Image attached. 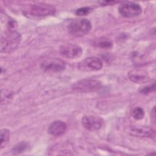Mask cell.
<instances>
[{"label": "cell", "instance_id": "14", "mask_svg": "<svg viewBox=\"0 0 156 156\" xmlns=\"http://www.w3.org/2000/svg\"><path fill=\"white\" fill-rule=\"evenodd\" d=\"M10 138V132L7 129H2L1 130V144L0 149H2L7 144Z\"/></svg>", "mask_w": 156, "mask_h": 156}, {"label": "cell", "instance_id": "19", "mask_svg": "<svg viewBox=\"0 0 156 156\" xmlns=\"http://www.w3.org/2000/svg\"><path fill=\"white\" fill-rule=\"evenodd\" d=\"M155 83L154 82L152 84H149V85H147L145 87L141 88L139 91L141 93L146 94H149V93H151L152 91H154L155 90Z\"/></svg>", "mask_w": 156, "mask_h": 156}, {"label": "cell", "instance_id": "16", "mask_svg": "<svg viewBox=\"0 0 156 156\" xmlns=\"http://www.w3.org/2000/svg\"><path fill=\"white\" fill-rule=\"evenodd\" d=\"M132 116L136 120L142 119L144 116V111L141 107H135L132 112Z\"/></svg>", "mask_w": 156, "mask_h": 156}, {"label": "cell", "instance_id": "15", "mask_svg": "<svg viewBox=\"0 0 156 156\" xmlns=\"http://www.w3.org/2000/svg\"><path fill=\"white\" fill-rule=\"evenodd\" d=\"M29 147V145L27 143L21 142L14 146L12 149V152L13 154H19L23 152H25Z\"/></svg>", "mask_w": 156, "mask_h": 156}, {"label": "cell", "instance_id": "5", "mask_svg": "<svg viewBox=\"0 0 156 156\" xmlns=\"http://www.w3.org/2000/svg\"><path fill=\"white\" fill-rule=\"evenodd\" d=\"M119 13L125 18H133L140 15L142 8L140 4L133 2H124L118 7Z\"/></svg>", "mask_w": 156, "mask_h": 156}, {"label": "cell", "instance_id": "20", "mask_svg": "<svg viewBox=\"0 0 156 156\" xmlns=\"http://www.w3.org/2000/svg\"><path fill=\"white\" fill-rule=\"evenodd\" d=\"M7 26V30H16V29L18 27V24H17V23L15 20H9L8 21Z\"/></svg>", "mask_w": 156, "mask_h": 156}, {"label": "cell", "instance_id": "1", "mask_svg": "<svg viewBox=\"0 0 156 156\" xmlns=\"http://www.w3.org/2000/svg\"><path fill=\"white\" fill-rule=\"evenodd\" d=\"M21 41V36L16 30H6L1 37V52L7 54L13 52L18 48Z\"/></svg>", "mask_w": 156, "mask_h": 156}, {"label": "cell", "instance_id": "12", "mask_svg": "<svg viewBox=\"0 0 156 156\" xmlns=\"http://www.w3.org/2000/svg\"><path fill=\"white\" fill-rule=\"evenodd\" d=\"M67 129V126L65 122L62 121L57 120L53 121L49 126L48 133L55 136H60L64 134Z\"/></svg>", "mask_w": 156, "mask_h": 156}, {"label": "cell", "instance_id": "17", "mask_svg": "<svg viewBox=\"0 0 156 156\" xmlns=\"http://www.w3.org/2000/svg\"><path fill=\"white\" fill-rule=\"evenodd\" d=\"M97 46L103 49H110L113 46V43L108 39H101L96 43Z\"/></svg>", "mask_w": 156, "mask_h": 156}, {"label": "cell", "instance_id": "8", "mask_svg": "<svg viewBox=\"0 0 156 156\" xmlns=\"http://www.w3.org/2000/svg\"><path fill=\"white\" fill-rule=\"evenodd\" d=\"M82 49L80 46L68 43L63 44L60 48V54L65 57L69 59H75L80 57L82 54Z\"/></svg>", "mask_w": 156, "mask_h": 156}, {"label": "cell", "instance_id": "2", "mask_svg": "<svg viewBox=\"0 0 156 156\" xmlns=\"http://www.w3.org/2000/svg\"><path fill=\"white\" fill-rule=\"evenodd\" d=\"M91 29V24L86 18L72 20L68 24V30L69 34L75 37H82L87 34Z\"/></svg>", "mask_w": 156, "mask_h": 156}, {"label": "cell", "instance_id": "3", "mask_svg": "<svg viewBox=\"0 0 156 156\" xmlns=\"http://www.w3.org/2000/svg\"><path fill=\"white\" fill-rule=\"evenodd\" d=\"M102 83L100 81L93 79H84L75 82L72 88L73 90L80 93H91L101 88Z\"/></svg>", "mask_w": 156, "mask_h": 156}, {"label": "cell", "instance_id": "18", "mask_svg": "<svg viewBox=\"0 0 156 156\" xmlns=\"http://www.w3.org/2000/svg\"><path fill=\"white\" fill-rule=\"evenodd\" d=\"M92 10L93 9L90 7H84L76 10L74 13L76 15L78 16H84L89 14L92 11Z\"/></svg>", "mask_w": 156, "mask_h": 156}, {"label": "cell", "instance_id": "13", "mask_svg": "<svg viewBox=\"0 0 156 156\" xmlns=\"http://www.w3.org/2000/svg\"><path fill=\"white\" fill-rule=\"evenodd\" d=\"M13 97V93L10 90H1V105L9 104Z\"/></svg>", "mask_w": 156, "mask_h": 156}, {"label": "cell", "instance_id": "9", "mask_svg": "<svg viewBox=\"0 0 156 156\" xmlns=\"http://www.w3.org/2000/svg\"><path fill=\"white\" fill-rule=\"evenodd\" d=\"M82 124L84 128L90 131H95L100 129L103 124V119L97 116L87 115L82 119Z\"/></svg>", "mask_w": 156, "mask_h": 156}, {"label": "cell", "instance_id": "11", "mask_svg": "<svg viewBox=\"0 0 156 156\" xmlns=\"http://www.w3.org/2000/svg\"><path fill=\"white\" fill-rule=\"evenodd\" d=\"M129 79L135 83H144L150 80L147 72L141 69H133L128 73Z\"/></svg>", "mask_w": 156, "mask_h": 156}, {"label": "cell", "instance_id": "4", "mask_svg": "<svg viewBox=\"0 0 156 156\" xmlns=\"http://www.w3.org/2000/svg\"><path fill=\"white\" fill-rule=\"evenodd\" d=\"M103 66L101 59L96 57H90L80 61L78 65V69L83 72H92L100 70Z\"/></svg>", "mask_w": 156, "mask_h": 156}, {"label": "cell", "instance_id": "10", "mask_svg": "<svg viewBox=\"0 0 156 156\" xmlns=\"http://www.w3.org/2000/svg\"><path fill=\"white\" fill-rule=\"evenodd\" d=\"M128 132L131 135L142 138H152L155 136L154 130L147 126H132L129 128Z\"/></svg>", "mask_w": 156, "mask_h": 156}, {"label": "cell", "instance_id": "6", "mask_svg": "<svg viewBox=\"0 0 156 156\" xmlns=\"http://www.w3.org/2000/svg\"><path fill=\"white\" fill-rule=\"evenodd\" d=\"M56 9L50 4L44 3H36L31 5L30 13L36 16H46L55 14Z\"/></svg>", "mask_w": 156, "mask_h": 156}, {"label": "cell", "instance_id": "7", "mask_svg": "<svg viewBox=\"0 0 156 156\" xmlns=\"http://www.w3.org/2000/svg\"><path fill=\"white\" fill-rule=\"evenodd\" d=\"M41 68L46 72L58 73L65 70L66 65L63 60L59 58H49L41 63Z\"/></svg>", "mask_w": 156, "mask_h": 156}]
</instances>
